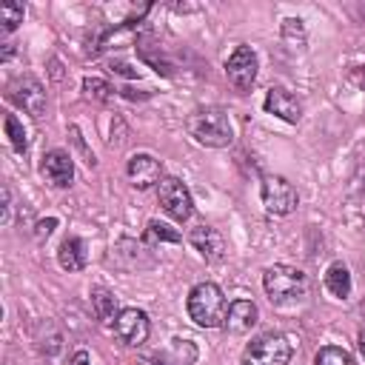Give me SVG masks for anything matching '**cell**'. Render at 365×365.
<instances>
[{"instance_id": "cell-8", "label": "cell", "mask_w": 365, "mask_h": 365, "mask_svg": "<svg viewBox=\"0 0 365 365\" xmlns=\"http://www.w3.org/2000/svg\"><path fill=\"white\" fill-rule=\"evenodd\" d=\"M114 331L125 345H143L148 339V317L140 308H123L114 319Z\"/></svg>"}, {"instance_id": "cell-10", "label": "cell", "mask_w": 365, "mask_h": 365, "mask_svg": "<svg viewBox=\"0 0 365 365\" xmlns=\"http://www.w3.org/2000/svg\"><path fill=\"white\" fill-rule=\"evenodd\" d=\"M125 171H128L131 185H137V188H151V185H160L163 182V165L151 154H134L128 160Z\"/></svg>"}, {"instance_id": "cell-9", "label": "cell", "mask_w": 365, "mask_h": 365, "mask_svg": "<svg viewBox=\"0 0 365 365\" xmlns=\"http://www.w3.org/2000/svg\"><path fill=\"white\" fill-rule=\"evenodd\" d=\"M9 97H11L20 108H26L29 114H34V117H40V114L46 111V91H43V86H40L34 77H20V80H14L11 88H9Z\"/></svg>"}, {"instance_id": "cell-7", "label": "cell", "mask_w": 365, "mask_h": 365, "mask_svg": "<svg viewBox=\"0 0 365 365\" xmlns=\"http://www.w3.org/2000/svg\"><path fill=\"white\" fill-rule=\"evenodd\" d=\"M225 77L240 91L251 88L254 80H257V54L248 46H237L231 51V57L225 60Z\"/></svg>"}, {"instance_id": "cell-5", "label": "cell", "mask_w": 365, "mask_h": 365, "mask_svg": "<svg viewBox=\"0 0 365 365\" xmlns=\"http://www.w3.org/2000/svg\"><path fill=\"white\" fill-rule=\"evenodd\" d=\"M157 197H160V205L168 217L174 220H188L191 211H194V202H191V194L188 188L177 180V177H163V182L157 185Z\"/></svg>"}, {"instance_id": "cell-2", "label": "cell", "mask_w": 365, "mask_h": 365, "mask_svg": "<svg viewBox=\"0 0 365 365\" xmlns=\"http://www.w3.org/2000/svg\"><path fill=\"white\" fill-rule=\"evenodd\" d=\"M188 134L208 148H225L234 140V128L222 108H200L188 117Z\"/></svg>"}, {"instance_id": "cell-18", "label": "cell", "mask_w": 365, "mask_h": 365, "mask_svg": "<svg viewBox=\"0 0 365 365\" xmlns=\"http://www.w3.org/2000/svg\"><path fill=\"white\" fill-rule=\"evenodd\" d=\"M314 365H354L351 354L345 348H336V345H325L317 351L314 356Z\"/></svg>"}, {"instance_id": "cell-11", "label": "cell", "mask_w": 365, "mask_h": 365, "mask_svg": "<svg viewBox=\"0 0 365 365\" xmlns=\"http://www.w3.org/2000/svg\"><path fill=\"white\" fill-rule=\"evenodd\" d=\"M265 111H268V114H277V117L285 120V123H299V117H302L299 100H297L288 88H282V86L268 88V94H265Z\"/></svg>"}, {"instance_id": "cell-17", "label": "cell", "mask_w": 365, "mask_h": 365, "mask_svg": "<svg viewBox=\"0 0 365 365\" xmlns=\"http://www.w3.org/2000/svg\"><path fill=\"white\" fill-rule=\"evenodd\" d=\"M91 308H94L100 322H114L120 317L117 314V297L108 288H94L91 291Z\"/></svg>"}, {"instance_id": "cell-28", "label": "cell", "mask_w": 365, "mask_h": 365, "mask_svg": "<svg viewBox=\"0 0 365 365\" xmlns=\"http://www.w3.org/2000/svg\"><path fill=\"white\" fill-rule=\"evenodd\" d=\"M157 365H160V362H157Z\"/></svg>"}, {"instance_id": "cell-16", "label": "cell", "mask_w": 365, "mask_h": 365, "mask_svg": "<svg viewBox=\"0 0 365 365\" xmlns=\"http://www.w3.org/2000/svg\"><path fill=\"white\" fill-rule=\"evenodd\" d=\"M325 288L328 294H334L336 299H345L351 294V274L342 262H334L328 271H325Z\"/></svg>"}, {"instance_id": "cell-20", "label": "cell", "mask_w": 365, "mask_h": 365, "mask_svg": "<svg viewBox=\"0 0 365 365\" xmlns=\"http://www.w3.org/2000/svg\"><path fill=\"white\" fill-rule=\"evenodd\" d=\"M3 125H6V134H9V140H11V145L17 148V151H26V131H23V125H20V120L14 117V114H6V120H3Z\"/></svg>"}, {"instance_id": "cell-19", "label": "cell", "mask_w": 365, "mask_h": 365, "mask_svg": "<svg viewBox=\"0 0 365 365\" xmlns=\"http://www.w3.org/2000/svg\"><path fill=\"white\" fill-rule=\"evenodd\" d=\"M83 88H86V94H88L91 100H100V103H108V100L114 97V88H111L106 80H100V77H86V80H83Z\"/></svg>"}, {"instance_id": "cell-22", "label": "cell", "mask_w": 365, "mask_h": 365, "mask_svg": "<svg viewBox=\"0 0 365 365\" xmlns=\"http://www.w3.org/2000/svg\"><path fill=\"white\" fill-rule=\"evenodd\" d=\"M148 240H160V242H180L182 237H180V231H174L171 225H165V222H148Z\"/></svg>"}, {"instance_id": "cell-13", "label": "cell", "mask_w": 365, "mask_h": 365, "mask_svg": "<svg viewBox=\"0 0 365 365\" xmlns=\"http://www.w3.org/2000/svg\"><path fill=\"white\" fill-rule=\"evenodd\" d=\"M188 240H191V245H194L205 259H211V262H217V259L225 257V240H222V234H220L217 228H211V225H197V228H191Z\"/></svg>"}, {"instance_id": "cell-26", "label": "cell", "mask_w": 365, "mask_h": 365, "mask_svg": "<svg viewBox=\"0 0 365 365\" xmlns=\"http://www.w3.org/2000/svg\"><path fill=\"white\" fill-rule=\"evenodd\" d=\"M54 225H57V220H46V222H40V225H37V228H40V231H37V237H48Z\"/></svg>"}, {"instance_id": "cell-6", "label": "cell", "mask_w": 365, "mask_h": 365, "mask_svg": "<svg viewBox=\"0 0 365 365\" xmlns=\"http://www.w3.org/2000/svg\"><path fill=\"white\" fill-rule=\"evenodd\" d=\"M297 202H299L297 188L288 180H282V177H265L262 180V205L271 214L285 217V214H291L297 208Z\"/></svg>"}, {"instance_id": "cell-3", "label": "cell", "mask_w": 365, "mask_h": 365, "mask_svg": "<svg viewBox=\"0 0 365 365\" xmlns=\"http://www.w3.org/2000/svg\"><path fill=\"white\" fill-rule=\"evenodd\" d=\"M262 288L271 302L288 305V302H299L308 294V277L291 265H271L262 274Z\"/></svg>"}, {"instance_id": "cell-12", "label": "cell", "mask_w": 365, "mask_h": 365, "mask_svg": "<svg viewBox=\"0 0 365 365\" xmlns=\"http://www.w3.org/2000/svg\"><path fill=\"white\" fill-rule=\"evenodd\" d=\"M43 177L51 182V185H57V188H66V185H71V180H74V163H71V154H66V151H60V148H51L46 157H43Z\"/></svg>"}, {"instance_id": "cell-27", "label": "cell", "mask_w": 365, "mask_h": 365, "mask_svg": "<svg viewBox=\"0 0 365 365\" xmlns=\"http://www.w3.org/2000/svg\"><path fill=\"white\" fill-rule=\"evenodd\" d=\"M359 354H362V359H365V331L359 334Z\"/></svg>"}, {"instance_id": "cell-23", "label": "cell", "mask_w": 365, "mask_h": 365, "mask_svg": "<svg viewBox=\"0 0 365 365\" xmlns=\"http://www.w3.org/2000/svg\"><path fill=\"white\" fill-rule=\"evenodd\" d=\"M171 354H174L177 362H182V365H188V362L197 359V348L191 345V339H174V342H171Z\"/></svg>"}, {"instance_id": "cell-15", "label": "cell", "mask_w": 365, "mask_h": 365, "mask_svg": "<svg viewBox=\"0 0 365 365\" xmlns=\"http://www.w3.org/2000/svg\"><path fill=\"white\" fill-rule=\"evenodd\" d=\"M57 259H60V265H63L66 271H80V268H86V259H88L86 242H83L80 237H66V240L60 242Z\"/></svg>"}, {"instance_id": "cell-4", "label": "cell", "mask_w": 365, "mask_h": 365, "mask_svg": "<svg viewBox=\"0 0 365 365\" xmlns=\"http://www.w3.org/2000/svg\"><path fill=\"white\" fill-rule=\"evenodd\" d=\"M288 359H291V342L274 331L251 339L242 354V365H288Z\"/></svg>"}, {"instance_id": "cell-25", "label": "cell", "mask_w": 365, "mask_h": 365, "mask_svg": "<svg viewBox=\"0 0 365 365\" xmlns=\"http://www.w3.org/2000/svg\"><path fill=\"white\" fill-rule=\"evenodd\" d=\"M71 365H91V356H88V351H77V354L71 356Z\"/></svg>"}, {"instance_id": "cell-14", "label": "cell", "mask_w": 365, "mask_h": 365, "mask_svg": "<svg viewBox=\"0 0 365 365\" xmlns=\"http://www.w3.org/2000/svg\"><path fill=\"white\" fill-rule=\"evenodd\" d=\"M257 317H259V311H257V305L251 299H237V302L228 305V314H225L222 325L231 334H245V331H251L257 325Z\"/></svg>"}, {"instance_id": "cell-1", "label": "cell", "mask_w": 365, "mask_h": 365, "mask_svg": "<svg viewBox=\"0 0 365 365\" xmlns=\"http://www.w3.org/2000/svg\"><path fill=\"white\" fill-rule=\"evenodd\" d=\"M185 308H188V317L200 325V328H217L225 322V314H228V302H225V294L220 291V285L214 282H200L191 288L188 299H185Z\"/></svg>"}, {"instance_id": "cell-21", "label": "cell", "mask_w": 365, "mask_h": 365, "mask_svg": "<svg viewBox=\"0 0 365 365\" xmlns=\"http://www.w3.org/2000/svg\"><path fill=\"white\" fill-rule=\"evenodd\" d=\"M0 23L6 31L17 29V23H23V3H3L0 6Z\"/></svg>"}, {"instance_id": "cell-24", "label": "cell", "mask_w": 365, "mask_h": 365, "mask_svg": "<svg viewBox=\"0 0 365 365\" xmlns=\"http://www.w3.org/2000/svg\"><path fill=\"white\" fill-rule=\"evenodd\" d=\"M11 220V191L9 185H3V225H9Z\"/></svg>"}]
</instances>
